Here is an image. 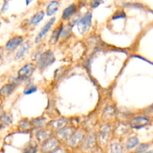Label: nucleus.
<instances>
[{"label":"nucleus","instance_id":"29","mask_svg":"<svg viewBox=\"0 0 153 153\" xmlns=\"http://www.w3.org/2000/svg\"><path fill=\"white\" fill-rule=\"evenodd\" d=\"M126 17V13L124 11L122 10H119V11H117L116 13L114 14V16H112V19H123V18Z\"/></svg>","mask_w":153,"mask_h":153},{"label":"nucleus","instance_id":"3","mask_svg":"<svg viewBox=\"0 0 153 153\" xmlns=\"http://www.w3.org/2000/svg\"><path fill=\"white\" fill-rule=\"evenodd\" d=\"M85 138V134L82 130L75 131L70 137L66 140V143L70 148H76L82 144Z\"/></svg>","mask_w":153,"mask_h":153},{"label":"nucleus","instance_id":"35","mask_svg":"<svg viewBox=\"0 0 153 153\" xmlns=\"http://www.w3.org/2000/svg\"><path fill=\"white\" fill-rule=\"evenodd\" d=\"M32 1H33V0H25V1H26V4H27V5H28V4H29L30 3H31Z\"/></svg>","mask_w":153,"mask_h":153},{"label":"nucleus","instance_id":"22","mask_svg":"<svg viewBox=\"0 0 153 153\" xmlns=\"http://www.w3.org/2000/svg\"><path fill=\"white\" fill-rule=\"evenodd\" d=\"M139 144V139L137 137H131L128 139L126 142V147L128 150H131V149L135 148L137 145Z\"/></svg>","mask_w":153,"mask_h":153},{"label":"nucleus","instance_id":"4","mask_svg":"<svg viewBox=\"0 0 153 153\" xmlns=\"http://www.w3.org/2000/svg\"><path fill=\"white\" fill-rule=\"evenodd\" d=\"M35 70V66L32 63H28L25 64L23 67H21L18 71L17 78L21 81H24L28 79L31 76Z\"/></svg>","mask_w":153,"mask_h":153},{"label":"nucleus","instance_id":"25","mask_svg":"<svg viewBox=\"0 0 153 153\" xmlns=\"http://www.w3.org/2000/svg\"><path fill=\"white\" fill-rule=\"evenodd\" d=\"M19 129L21 131H26V130H29L32 126V123L28 120H23L19 123Z\"/></svg>","mask_w":153,"mask_h":153},{"label":"nucleus","instance_id":"18","mask_svg":"<svg viewBox=\"0 0 153 153\" xmlns=\"http://www.w3.org/2000/svg\"><path fill=\"white\" fill-rule=\"evenodd\" d=\"M30 47H31V43H30V42H25V43H24L21 46L20 49H19L17 53H16V56H15V59L19 60L21 58H22L27 53V52L29 50Z\"/></svg>","mask_w":153,"mask_h":153},{"label":"nucleus","instance_id":"7","mask_svg":"<svg viewBox=\"0 0 153 153\" xmlns=\"http://www.w3.org/2000/svg\"><path fill=\"white\" fill-rule=\"evenodd\" d=\"M96 146V138L95 136L91 135L88 136L85 138H84L83 141L82 143V148L84 152H91L95 148Z\"/></svg>","mask_w":153,"mask_h":153},{"label":"nucleus","instance_id":"10","mask_svg":"<svg viewBox=\"0 0 153 153\" xmlns=\"http://www.w3.org/2000/svg\"><path fill=\"white\" fill-rule=\"evenodd\" d=\"M23 41V37L21 36H16L12 37L11 39L7 41L5 45V49L7 51H13L21 44Z\"/></svg>","mask_w":153,"mask_h":153},{"label":"nucleus","instance_id":"21","mask_svg":"<svg viewBox=\"0 0 153 153\" xmlns=\"http://www.w3.org/2000/svg\"><path fill=\"white\" fill-rule=\"evenodd\" d=\"M61 29H62V26L57 27L55 30L52 32V35L50 38V43L51 44H55L58 41V39H59L60 36H61Z\"/></svg>","mask_w":153,"mask_h":153},{"label":"nucleus","instance_id":"28","mask_svg":"<svg viewBox=\"0 0 153 153\" xmlns=\"http://www.w3.org/2000/svg\"><path fill=\"white\" fill-rule=\"evenodd\" d=\"M71 31V27L70 25H66V26L63 27L62 26V29H61V36L62 37H66L67 36L69 35L70 32Z\"/></svg>","mask_w":153,"mask_h":153},{"label":"nucleus","instance_id":"31","mask_svg":"<svg viewBox=\"0 0 153 153\" xmlns=\"http://www.w3.org/2000/svg\"><path fill=\"white\" fill-rule=\"evenodd\" d=\"M37 90V88L36 86H30L25 90V91H24V94H25V95H30V94L36 92Z\"/></svg>","mask_w":153,"mask_h":153},{"label":"nucleus","instance_id":"26","mask_svg":"<svg viewBox=\"0 0 153 153\" xmlns=\"http://www.w3.org/2000/svg\"><path fill=\"white\" fill-rule=\"evenodd\" d=\"M149 147V145L147 144V143H142V144H140L136 148L134 153H145L148 150Z\"/></svg>","mask_w":153,"mask_h":153},{"label":"nucleus","instance_id":"32","mask_svg":"<svg viewBox=\"0 0 153 153\" xmlns=\"http://www.w3.org/2000/svg\"><path fill=\"white\" fill-rule=\"evenodd\" d=\"M51 153H68V152H67V151L65 149H63V148L59 147V146H58V148H56L55 150L52 151Z\"/></svg>","mask_w":153,"mask_h":153},{"label":"nucleus","instance_id":"27","mask_svg":"<svg viewBox=\"0 0 153 153\" xmlns=\"http://www.w3.org/2000/svg\"><path fill=\"white\" fill-rule=\"evenodd\" d=\"M46 120L45 118H37L32 121V125L35 127H41L45 123Z\"/></svg>","mask_w":153,"mask_h":153},{"label":"nucleus","instance_id":"37","mask_svg":"<svg viewBox=\"0 0 153 153\" xmlns=\"http://www.w3.org/2000/svg\"><path fill=\"white\" fill-rule=\"evenodd\" d=\"M1 103H2V100H1V99L0 98V105H1Z\"/></svg>","mask_w":153,"mask_h":153},{"label":"nucleus","instance_id":"9","mask_svg":"<svg viewBox=\"0 0 153 153\" xmlns=\"http://www.w3.org/2000/svg\"><path fill=\"white\" fill-rule=\"evenodd\" d=\"M55 21V18L52 17V18H51V19H49V20L48 21L46 24H45L44 26L42 28V29L40 30V31L39 32V34H37V36L36 37V39H35L36 43H38L41 41L42 39H43V37L46 35V34L49 32V31L50 30V28H52V26L53 25Z\"/></svg>","mask_w":153,"mask_h":153},{"label":"nucleus","instance_id":"15","mask_svg":"<svg viewBox=\"0 0 153 153\" xmlns=\"http://www.w3.org/2000/svg\"><path fill=\"white\" fill-rule=\"evenodd\" d=\"M16 85L13 83H9V84H6V85H3L1 87V88L0 89V95L1 97H8L9 95L13 93V91H14L15 88H16Z\"/></svg>","mask_w":153,"mask_h":153},{"label":"nucleus","instance_id":"16","mask_svg":"<svg viewBox=\"0 0 153 153\" xmlns=\"http://www.w3.org/2000/svg\"><path fill=\"white\" fill-rule=\"evenodd\" d=\"M59 2L56 0H53V1H50L47 5V7H46V15L51 16L55 14L59 9Z\"/></svg>","mask_w":153,"mask_h":153},{"label":"nucleus","instance_id":"1","mask_svg":"<svg viewBox=\"0 0 153 153\" xmlns=\"http://www.w3.org/2000/svg\"><path fill=\"white\" fill-rule=\"evenodd\" d=\"M55 61V55L52 51L47 50L43 52L39 56L38 61H37V67L40 70H43L53 64Z\"/></svg>","mask_w":153,"mask_h":153},{"label":"nucleus","instance_id":"14","mask_svg":"<svg viewBox=\"0 0 153 153\" xmlns=\"http://www.w3.org/2000/svg\"><path fill=\"white\" fill-rule=\"evenodd\" d=\"M52 131L51 130H40L37 131V134H36V137H37V140L39 143H43V142L46 141V140L52 137Z\"/></svg>","mask_w":153,"mask_h":153},{"label":"nucleus","instance_id":"2","mask_svg":"<svg viewBox=\"0 0 153 153\" xmlns=\"http://www.w3.org/2000/svg\"><path fill=\"white\" fill-rule=\"evenodd\" d=\"M92 24V13L87 12L77 22L78 30L81 34H84L89 30Z\"/></svg>","mask_w":153,"mask_h":153},{"label":"nucleus","instance_id":"24","mask_svg":"<svg viewBox=\"0 0 153 153\" xmlns=\"http://www.w3.org/2000/svg\"><path fill=\"white\" fill-rule=\"evenodd\" d=\"M110 149V153H123V149L122 145L119 143H111Z\"/></svg>","mask_w":153,"mask_h":153},{"label":"nucleus","instance_id":"13","mask_svg":"<svg viewBox=\"0 0 153 153\" xmlns=\"http://www.w3.org/2000/svg\"><path fill=\"white\" fill-rule=\"evenodd\" d=\"M76 10H77V5L76 4H70L68 7H67L63 10L62 16H61L62 19H64V20L69 19L73 15L75 14Z\"/></svg>","mask_w":153,"mask_h":153},{"label":"nucleus","instance_id":"30","mask_svg":"<svg viewBox=\"0 0 153 153\" xmlns=\"http://www.w3.org/2000/svg\"><path fill=\"white\" fill-rule=\"evenodd\" d=\"M105 0H92L91 1V4H90V6H91V8L94 9V8H97V7L100 5L102 3H103Z\"/></svg>","mask_w":153,"mask_h":153},{"label":"nucleus","instance_id":"8","mask_svg":"<svg viewBox=\"0 0 153 153\" xmlns=\"http://www.w3.org/2000/svg\"><path fill=\"white\" fill-rule=\"evenodd\" d=\"M149 123V120L147 117H137L133 118L130 121V126L133 128L140 129V128H142L146 126H147Z\"/></svg>","mask_w":153,"mask_h":153},{"label":"nucleus","instance_id":"20","mask_svg":"<svg viewBox=\"0 0 153 153\" xmlns=\"http://www.w3.org/2000/svg\"><path fill=\"white\" fill-rule=\"evenodd\" d=\"M38 146L34 141L28 142V144L22 149V153H37Z\"/></svg>","mask_w":153,"mask_h":153},{"label":"nucleus","instance_id":"12","mask_svg":"<svg viewBox=\"0 0 153 153\" xmlns=\"http://www.w3.org/2000/svg\"><path fill=\"white\" fill-rule=\"evenodd\" d=\"M67 124V120L66 118H61V119L52 120L49 123V126L52 128V129L55 130V131H59V130L64 128Z\"/></svg>","mask_w":153,"mask_h":153},{"label":"nucleus","instance_id":"11","mask_svg":"<svg viewBox=\"0 0 153 153\" xmlns=\"http://www.w3.org/2000/svg\"><path fill=\"white\" fill-rule=\"evenodd\" d=\"M74 131H75L73 127H64L62 129L58 131V133H57V137L58 138L57 139L58 140H61L66 141Z\"/></svg>","mask_w":153,"mask_h":153},{"label":"nucleus","instance_id":"19","mask_svg":"<svg viewBox=\"0 0 153 153\" xmlns=\"http://www.w3.org/2000/svg\"><path fill=\"white\" fill-rule=\"evenodd\" d=\"M44 16L45 13L43 10H40V11L36 13L35 14L33 15L32 17L30 19V25H32V26H35V25H38L39 22H40L43 20Z\"/></svg>","mask_w":153,"mask_h":153},{"label":"nucleus","instance_id":"23","mask_svg":"<svg viewBox=\"0 0 153 153\" xmlns=\"http://www.w3.org/2000/svg\"><path fill=\"white\" fill-rule=\"evenodd\" d=\"M115 115V109L113 106H108L103 111V118L106 120H110Z\"/></svg>","mask_w":153,"mask_h":153},{"label":"nucleus","instance_id":"34","mask_svg":"<svg viewBox=\"0 0 153 153\" xmlns=\"http://www.w3.org/2000/svg\"><path fill=\"white\" fill-rule=\"evenodd\" d=\"M2 55H3V49H2V47H1V46H0V59L1 58Z\"/></svg>","mask_w":153,"mask_h":153},{"label":"nucleus","instance_id":"33","mask_svg":"<svg viewBox=\"0 0 153 153\" xmlns=\"http://www.w3.org/2000/svg\"><path fill=\"white\" fill-rule=\"evenodd\" d=\"M8 7L9 2L7 1H4V4H3L2 7H1V12H2V13H4V12L7 11V9H8Z\"/></svg>","mask_w":153,"mask_h":153},{"label":"nucleus","instance_id":"6","mask_svg":"<svg viewBox=\"0 0 153 153\" xmlns=\"http://www.w3.org/2000/svg\"><path fill=\"white\" fill-rule=\"evenodd\" d=\"M58 145H59V140L55 137H52L42 143L40 150L42 153H51L58 147Z\"/></svg>","mask_w":153,"mask_h":153},{"label":"nucleus","instance_id":"5","mask_svg":"<svg viewBox=\"0 0 153 153\" xmlns=\"http://www.w3.org/2000/svg\"><path fill=\"white\" fill-rule=\"evenodd\" d=\"M111 127L108 125H104L101 127L98 135V141L102 146H105L110 140Z\"/></svg>","mask_w":153,"mask_h":153},{"label":"nucleus","instance_id":"36","mask_svg":"<svg viewBox=\"0 0 153 153\" xmlns=\"http://www.w3.org/2000/svg\"><path fill=\"white\" fill-rule=\"evenodd\" d=\"M145 153H153V149H152V150H151V151H149V152H145Z\"/></svg>","mask_w":153,"mask_h":153},{"label":"nucleus","instance_id":"17","mask_svg":"<svg viewBox=\"0 0 153 153\" xmlns=\"http://www.w3.org/2000/svg\"><path fill=\"white\" fill-rule=\"evenodd\" d=\"M12 116L8 113H4L0 116V128H4L12 123Z\"/></svg>","mask_w":153,"mask_h":153}]
</instances>
